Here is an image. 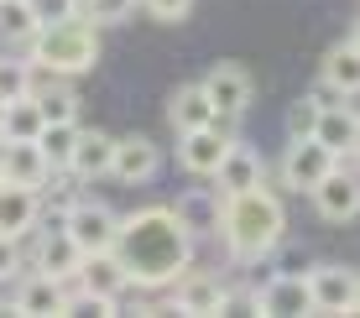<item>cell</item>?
<instances>
[{
    "label": "cell",
    "mask_w": 360,
    "mask_h": 318,
    "mask_svg": "<svg viewBox=\"0 0 360 318\" xmlns=\"http://www.w3.org/2000/svg\"><path fill=\"white\" fill-rule=\"evenodd\" d=\"M110 251L120 256L136 287H172L193 266V235L172 209H136L131 219H120Z\"/></svg>",
    "instance_id": "1"
},
{
    "label": "cell",
    "mask_w": 360,
    "mask_h": 318,
    "mask_svg": "<svg viewBox=\"0 0 360 318\" xmlns=\"http://www.w3.org/2000/svg\"><path fill=\"white\" fill-rule=\"evenodd\" d=\"M219 235H225V246L235 261H262L282 246V235H288V209H282V199L271 188H240V193H219Z\"/></svg>",
    "instance_id": "2"
},
{
    "label": "cell",
    "mask_w": 360,
    "mask_h": 318,
    "mask_svg": "<svg viewBox=\"0 0 360 318\" xmlns=\"http://www.w3.org/2000/svg\"><path fill=\"white\" fill-rule=\"evenodd\" d=\"M32 63L47 73V79H79L99 63V27L84 21L79 11L63 21H42L32 37Z\"/></svg>",
    "instance_id": "3"
},
{
    "label": "cell",
    "mask_w": 360,
    "mask_h": 318,
    "mask_svg": "<svg viewBox=\"0 0 360 318\" xmlns=\"http://www.w3.org/2000/svg\"><path fill=\"white\" fill-rule=\"evenodd\" d=\"M178 162L188 167L193 178H214V167H219V157L230 152V141H235V120L230 115H214L209 126H198V131H178Z\"/></svg>",
    "instance_id": "4"
},
{
    "label": "cell",
    "mask_w": 360,
    "mask_h": 318,
    "mask_svg": "<svg viewBox=\"0 0 360 318\" xmlns=\"http://www.w3.org/2000/svg\"><path fill=\"white\" fill-rule=\"evenodd\" d=\"M115 209L110 204H99V199H68V209H63V230H68V240L84 251H110L115 246Z\"/></svg>",
    "instance_id": "5"
},
{
    "label": "cell",
    "mask_w": 360,
    "mask_h": 318,
    "mask_svg": "<svg viewBox=\"0 0 360 318\" xmlns=\"http://www.w3.org/2000/svg\"><path fill=\"white\" fill-rule=\"evenodd\" d=\"M308 199H314L319 219H329V225H350V219L360 214V188H355V173H350V157H340V162L308 188Z\"/></svg>",
    "instance_id": "6"
},
{
    "label": "cell",
    "mask_w": 360,
    "mask_h": 318,
    "mask_svg": "<svg viewBox=\"0 0 360 318\" xmlns=\"http://www.w3.org/2000/svg\"><path fill=\"white\" fill-rule=\"evenodd\" d=\"M303 282H308L314 313H355L360 308V282L350 266H308Z\"/></svg>",
    "instance_id": "7"
},
{
    "label": "cell",
    "mask_w": 360,
    "mask_h": 318,
    "mask_svg": "<svg viewBox=\"0 0 360 318\" xmlns=\"http://www.w3.org/2000/svg\"><path fill=\"white\" fill-rule=\"evenodd\" d=\"M198 89L209 94V105H214V115H230V120H240L245 115V105H251V94H256V84H251V73H245L240 63H214L198 79Z\"/></svg>",
    "instance_id": "8"
},
{
    "label": "cell",
    "mask_w": 360,
    "mask_h": 318,
    "mask_svg": "<svg viewBox=\"0 0 360 318\" xmlns=\"http://www.w3.org/2000/svg\"><path fill=\"white\" fill-rule=\"evenodd\" d=\"M251 313H271V318H303V313H314L303 272H277V277H266V282L251 292Z\"/></svg>",
    "instance_id": "9"
},
{
    "label": "cell",
    "mask_w": 360,
    "mask_h": 318,
    "mask_svg": "<svg viewBox=\"0 0 360 318\" xmlns=\"http://www.w3.org/2000/svg\"><path fill=\"white\" fill-rule=\"evenodd\" d=\"M126 287H131V277H126V266H120L115 251H84L79 266H73V292H94V298L120 303Z\"/></svg>",
    "instance_id": "10"
},
{
    "label": "cell",
    "mask_w": 360,
    "mask_h": 318,
    "mask_svg": "<svg viewBox=\"0 0 360 318\" xmlns=\"http://www.w3.org/2000/svg\"><path fill=\"white\" fill-rule=\"evenodd\" d=\"M334 162H340V157H334L324 141L297 136V141H288V157H282V183H288L292 193H308V188H314V183L334 167Z\"/></svg>",
    "instance_id": "11"
},
{
    "label": "cell",
    "mask_w": 360,
    "mask_h": 318,
    "mask_svg": "<svg viewBox=\"0 0 360 318\" xmlns=\"http://www.w3.org/2000/svg\"><path fill=\"white\" fill-rule=\"evenodd\" d=\"M11 313H32V318L68 313V282L63 277H47V272H32L27 282L16 287V298H11Z\"/></svg>",
    "instance_id": "12"
},
{
    "label": "cell",
    "mask_w": 360,
    "mask_h": 318,
    "mask_svg": "<svg viewBox=\"0 0 360 318\" xmlns=\"http://www.w3.org/2000/svg\"><path fill=\"white\" fill-rule=\"evenodd\" d=\"M0 178L42 193L47 178H53V167H47V157H42L37 141H0Z\"/></svg>",
    "instance_id": "13"
},
{
    "label": "cell",
    "mask_w": 360,
    "mask_h": 318,
    "mask_svg": "<svg viewBox=\"0 0 360 318\" xmlns=\"http://www.w3.org/2000/svg\"><path fill=\"white\" fill-rule=\"evenodd\" d=\"M157 167H162V152H157V141H146V136H120L115 152H110V173L120 183H152Z\"/></svg>",
    "instance_id": "14"
},
{
    "label": "cell",
    "mask_w": 360,
    "mask_h": 318,
    "mask_svg": "<svg viewBox=\"0 0 360 318\" xmlns=\"http://www.w3.org/2000/svg\"><path fill=\"white\" fill-rule=\"evenodd\" d=\"M319 84H324V89H334L340 100H355V89H360V42H355V32L345 37V42H334L329 53H324Z\"/></svg>",
    "instance_id": "15"
},
{
    "label": "cell",
    "mask_w": 360,
    "mask_h": 318,
    "mask_svg": "<svg viewBox=\"0 0 360 318\" xmlns=\"http://www.w3.org/2000/svg\"><path fill=\"white\" fill-rule=\"evenodd\" d=\"M37 219H42V193L0 178V235H16L21 240Z\"/></svg>",
    "instance_id": "16"
},
{
    "label": "cell",
    "mask_w": 360,
    "mask_h": 318,
    "mask_svg": "<svg viewBox=\"0 0 360 318\" xmlns=\"http://www.w3.org/2000/svg\"><path fill=\"white\" fill-rule=\"evenodd\" d=\"M314 141H324L334 157H355V141H360V120L350 105H319V120H314Z\"/></svg>",
    "instance_id": "17"
},
{
    "label": "cell",
    "mask_w": 360,
    "mask_h": 318,
    "mask_svg": "<svg viewBox=\"0 0 360 318\" xmlns=\"http://www.w3.org/2000/svg\"><path fill=\"white\" fill-rule=\"evenodd\" d=\"M110 152H115V136L79 126V141H73L63 173H68V178H105V173H110Z\"/></svg>",
    "instance_id": "18"
},
{
    "label": "cell",
    "mask_w": 360,
    "mask_h": 318,
    "mask_svg": "<svg viewBox=\"0 0 360 318\" xmlns=\"http://www.w3.org/2000/svg\"><path fill=\"white\" fill-rule=\"evenodd\" d=\"M172 287H178L172 313H219V308H225V282L209 277V272H183Z\"/></svg>",
    "instance_id": "19"
},
{
    "label": "cell",
    "mask_w": 360,
    "mask_h": 318,
    "mask_svg": "<svg viewBox=\"0 0 360 318\" xmlns=\"http://www.w3.org/2000/svg\"><path fill=\"white\" fill-rule=\"evenodd\" d=\"M214 183H219V193L256 188V183H262V157H256L245 141H230V152L219 157V167H214Z\"/></svg>",
    "instance_id": "20"
},
{
    "label": "cell",
    "mask_w": 360,
    "mask_h": 318,
    "mask_svg": "<svg viewBox=\"0 0 360 318\" xmlns=\"http://www.w3.org/2000/svg\"><path fill=\"white\" fill-rule=\"evenodd\" d=\"M167 120H172V131H198V126L214 120V105H209V94L198 89V84H183V89L172 94V105H167Z\"/></svg>",
    "instance_id": "21"
},
{
    "label": "cell",
    "mask_w": 360,
    "mask_h": 318,
    "mask_svg": "<svg viewBox=\"0 0 360 318\" xmlns=\"http://www.w3.org/2000/svg\"><path fill=\"white\" fill-rule=\"evenodd\" d=\"M73 266H79V246L68 240V230H47L42 246H37V272H47V277H73Z\"/></svg>",
    "instance_id": "22"
},
{
    "label": "cell",
    "mask_w": 360,
    "mask_h": 318,
    "mask_svg": "<svg viewBox=\"0 0 360 318\" xmlns=\"http://www.w3.org/2000/svg\"><path fill=\"white\" fill-rule=\"evenodd\" d=\"M42 110H37L32 94H16V100H6V126H0V141H37V131H42Z\"/></svg>",
    "instance_id": "23"
},
{
    "label": "cell",
    "mask_w": 360,
    "mask_h": 318,
    "mask_svg": "<svg viewBox=\"0 0 360 318\" xmlns=\"http://www.w3.org/2000/svg\"><path fill=\"white\" fill-rule=\"evenodd\" d=\"M32 100L42 110V120H79V94L68 84H47V79L32 73Z\"/></svg>",
    "instance_id": "24"
},
{
    "label": "cell",
    "mask_w": 360,
    "mask_h": 318,
    "mask_svg": "<svg viewBox=\"0 0 360 318\" xmlns=\"http://www.w3.org/2000/svg\"><path fill=\"white\" fill-rule=\"evenodd\" d=\"M73 141H79V120H47V126L37 131V146H42V157H47V167H53V173H63Z\"/></svg>",
    "instance_id": "25"
},
{
    "label": "cell",
    "mask_w": 360,
    "mask_h": 318,
    "mask_svg": "<svg viewBox=\"0 0 360 318\" xmlns=\"http://www.w3.org/2000/svg\"><path fill=\"white\" fill-rule=\"evenodd\" d=\"M172 214L183 219V230H188V235H204V230L219 225V204L204 199V193H183V199L172 204Z\"/></svg>",
    "instance_id": "26"
},
{
    "label": "cell",
    "mask_w": 360,
    "mask_h": 318,
    "mask_svg": "<svg viewBox=\"0 0 360 318\" xmlns=\"http://www.w3.org/2000/svg\"><path fill=\"white\" fill-rule=\"evenodd\" d=\"M37 32V16L27 0H0V42H27Z\"/></svg>",
    "instance_id": "27"
},
{
    "label": "cell",
    "mask_w": 360,
    "mask_h": 318,
    "mask_svg": "<svg viewBox=\"0 0 360 318\" xmlns=\"http://www.w3.org/2000/svg\"><path fill=\"white\" fill-rule=\"evenodd\" d=\"M16 94H32V63L27 58H0V105L16 100Z\"/></svg>",
    "instance_id": "28"
},
{
    "label": "cell",
    "mask_w": 360,
    "mask_h": 318,
    "mask_svg": "<svg viewBox=\"0 0 360 318\" xmlns=\"http://www.w3.org/2000/svg\"><path fill=\"white\" fill-rule=\"evenodd\" d=\"M136 0H79V16L94 21V27H120V21L131 16Z\"/></svg>",
    "instance_id": "29"
},
{
    "label": "cell",
    "mask_w": 360,
    "mask_h": 318,
    "mask_svg": "<svg viewBox=\"0 0 360 318\" xmlns=\"http://www.w3.org/2000/svg\"><path fill=\"white\" fill-rule=\"evenodd\" d=\"M314 120H319V105H314V100H297V105H288V141H297V136H314Z\"/></svg>",
    "instance_id": "30"
},
{
    "label": "cell",
    "mask_w": 360,
    "mask_h": 318,
    "mask_svg": "<svg viewBox=\"0 0 360 318\" xmlns=\"http://www.w3.org/2000/svg\"><path fill=\"white\" fill-rule=\"evenodd\" d=\"M27 6H32L37 27H42V21H63V16H73V11H79V0H27Z\"/></svg>",
    "instance_id": "31"
},
{
    "label": "cell",
    "mask_w": 360,
    "mask_h": 318,
    "mask_svg": "<svg viewBox=\"0 0 360 318\" xmlns=\"http://www.w3.org/2000/svg\"><path fill=\"white\" fill-rule=\"evenodd\" d=\"M146 11H152L157 21H188V11H193V0H141Z\"/></svg>",
    "instance_id": "32"
},
{
    "label": "cell",
    "mask_w": 360,
    "mask_h": 318,
    "mask_svg": "<svg viewBox=\"0 0 360 318\" xmlns=\"http://www.w3.org/2000/svg\"><path fill=\"white\" fill-rule=\"evenodd\" d=\"M16 272H21V240L16 235H0V282H11Z\"/></svg>",
    "instance_id": "33"
},
{
    "label": "cell",
    "mask_w": 360,
    "mask_h": 318,
    "mask_svg": "<svg viewBox=\"0 0 360 318\" xmlns=\"http://www.w3.org/2000/svg\"><path fill=\"white\" fill-rule=\"evenodd\" d=\"M0 126H6V105H0Z\"/></svg>",
    "instance_id": "34"
}]
</instances>
